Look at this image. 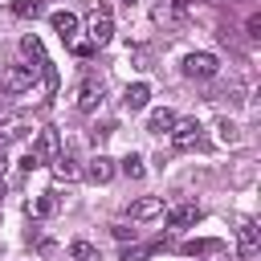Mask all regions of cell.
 Returning a JSON list of instances; mask_svg holds the SVG:
<instances>
[{
  "instance_id": "cell-16",
  "label": "cell",
  "mask_w": 261,
  "mask_h": 261,
  "mask_svg": "<svg viewBox=\"0 0 261 261\" xmlns=\"http://www.w3.org/2000/svg\"><path fill=\"white\" fill-rule=\"evenodd\" d=\"M65 257H69V261H98V249H94L90 241H69Z\"/></svg>"
},
{
  "instance_id": "cell-4",
  "label": "cell",
  "mask_w": 261,
  "mask_h": 261,
  "mask_svg": "<svg viewBox=\"0 0 261 261\" xmlns=\"http://www.w3.org/2000/svg\"><path fill=\"white\" fill-rule=\"evenodd\" d=\"M184 73L192 82H212L220 73V61H216V53H188L184 57Z\"/></svg>"
},
{
  "instance_id": "cell-12",
  "label": "cell",
  "mask_w": 261,
  "mask_h": 261,
  "mask_svg": "<svg viewBox=\"0 0 261 261\" xmlns=\"http://www.w3.org/2000/svg\"><path fill=\"white\" fill-rule=\"evenodd\" d=\"M49 24H53V33H57L65 45H73V41H77V16H73V12H53V16H49Z\"/></svg>"
},
{
  "instance_id": "cell-24",
  "label": "cell",
  "mask_w": 261,
  "mask_h": 261,
  "mask_svg": "<svg viewBox=\"0 0 261 261\" xmlns=\"http://www.w3.org/2000/svg\"><path fill=\"white\" fill-rule=\"evenodd\" d=\"M69 49H73V53H77V57H90V53H94V49H98V45H94V41H82V37H77V41H73V45H69Z\"/></svg>"
},
{
  "instance_id": "cell-19",
  "label": "cell",
  "mask_w": 261,
  "mask_h": 261,
  "mask_svg": "<svg viewBox=\"0 0 261 261\" xmlns=\"http://www.w3.org/2000/svg\"><path fill=\"white\" fill-rule=\"evenodd\" d=\"M220 249H224V241H188L184 245L188 257H204V253H220Z\"/></svg>"
},
{
  "instance_id": "cell-22",
  "label": "cell",
  "mask_w": 261,
  "mask_h": 261,
  "mask_svg": "<svg viewBox=\"0 0 261 261\" xmlns=\"http://www.w3.org/2000/svg\"><path fill=\"white\" fill-rule=\"evenodd\" d=\"M110 232H114V241H122V245L139 237V228H130V224H110Z\"/></svg>"
},
{
  "instance_id": "cell-9",
  "label": "cell",
  "mask_w": 261,
  "mask_h": 261,
  "mask_svg": "<svg viewBox=\"0 0 261 261\" xmlns=\"http://www.w3.org/2000/svg\"><path fill=\"white\" fill-rule=\"evenodd\" d=\"M49 171H53L61 184H69V179H77V175H82V167H77V159H73L69 151H57V155L49 159Z\"/></svg>"
},
{
  "instance_id": "cell-10",
  "label": "cell",
  "mask_w": 261,
  "mask_h": 261,
  "mask_svg": "<svg viewBox=\"0 0 261 261\" xmlns=\"http://www.w3.org/2000/svg\"><path fill=\"white\" fill-rule=\"evenodd\" d=\"M114 171H118V167H114L110 155H94V159L86 163V179H90V184H110Z\"/></svg>"
},
{
  "instance_id": "cell-27",
  "label": "cell",
  "mask_w": 261,
  "mask_h": 261,
  "mask_svg": "<svg viewBox=\"0 0 261 261\" xmlns=\"http://www.w3.org/2000/svg\"><path fill=\"white\" fill-rule=\"evenodd\" d=\"M0 94H4V86H0Z\"/></svg>"
},
{
  "instance_id": "cell-8",
  "label": "cell",
  "mask_w": 261,
  "mask_h": 261,
  "mask_svg": "<svg viewBox=\"0 0 261 261\" xmlns=\"http://www.w3.org/2000/svg\"><path fill=\"white\" fill-rule=\"evenodd\" d=\"M126 216H130V224H147V220H159V216H163V200H159V196H143V200L126 204Z\"/></svg>"
},
{
  "instance_id": "cell-20",
  "label": "cell",
  "mask_w": 261,
  "mask_h": 261,
  "mask_svg": "<svg viewBox=\"0 0 261 261\" xmlns=\"http://www.w3.org/2000/svg\"><path fill=\"white\" fill-rule=\"evenodd\" d=\"M12 12H16V16H24V20H29V16L37 20V16L45 12V0H12Z\"/></svg>"
},
{
  "instance_id": "cell-18",
  "label": "cell",
  "mask_w": 261,
  "mask_h": 261,
  "mask_svg": "<svg viewBox=\"0 0 261 261\" xmlns=\"http://www.w3.org/2000/svg\"><path fill=\"white\" fill-rule=\"evenodd\" d=\"M118 171H122L126 179H143V175H147V167H143V155H126V159L118 163Z\"/></svg>"
},
{
  "instance_id": "cell-5",
  "label": "cell",
  "mask_w": 261,
  "mask_h": 261,
  "mask_svg": "<svg viewBox=\"0 0 261 261\" xmlns=\"http://www.w3.org/2000/svg\"><path fill=\"white\" fill-rule=\"evenodd\" d=\"M102 94H106L102 77L86 73V77H82V86H77V110H82V114H94V110L102 106Z\"/></svg>"
},
{
  "instance_id": "cell-6",
  "label": "cell",
  "mask_w": 261,
  "mask_h": 261,
  "mask_svg": "<svg viewBox=\"0 0 261 261\" xmlns=\"http://www.w3.org/2000/svg\"><path fill=\"white\" fill-rule=\"evenodd\" d=\"M53 155H57V130H37V139H33V147H29L24 167H41V163H49Z\"/></svg>"
},
{
  "instance_id": "cell-13",
  "label": "cell",
  "mask_w": 261,
  "mask_h": 261,
  "mask_svg": "<svg viewBox=\"0 0 261 261\" xmlns=\"http://www.w3.org/2000/svg\"><path fill=\"white\" fill-rule=\"evenodd\" d=\"M147 102H151V86H147V82H135V86H126V94H122V106H126L130 114H135V110H143Z\"/></svg>"
},
{
  "instance_id": "cell-7",
  "label": "cell",
  "mask_w": 261,
  "mask_h": 261,
  "mask_svg": "<svg viewBox=\"0 0 261 261\" xmlns=\"http://www.w3.org/2000/svg\"><path fill=\"white\" fill-rule=\"evenodd\" d=\"M257 249H261V228H257V220H241V228H237V257H241V261H253Z\"/></svg>"
},
{
  "instance_id": "cell-1",
  "label": "cell",
  "mask_w": 261,
  "mask_h": 261,
  "mask_svg": "<svg viewBox=\"0 0 261 261\" xmlns=\"http://www.w3.org/2000/svg\"><path fill=\"white\" fill-rule=\"evenodd\" d=\"M110 37H114V12L106 4H94L86 16V41H94L102 49V45H110Z\"/></svg>"
},
{
  "instance_id": "cell-25",
  "label": "cell",
  "mask_w": 261,
  "mask_h": 261,
  "mask_svg": "<svg viewBox=\"0 0 261 261\" xmlns=\"http://www.w3.org/2000/svg\"><path fill=\"white\" fill-rule=\"evenodd\" d=\"M249 37H261V16H257V12L249 16Z\"/></svg>"
},
{
  "instance_id": "cell-3",
  "label": "cell",
  "mask_w": 261,
  "mask_h": 261,
  "mask_svg": "<svg viewBox=\"0 0 261 261\" xmlns=\"http://www.w3.org/2000/svg\"><path fill=\"white\" fill-rule=\"evenodd\" d=\"M37 73H41V65H8V69L0 73V86H4L8 94H29V90L37 86Z\"/></svg>"
},
{
  "instance_id": "cell-11",
  "label": "cell",
  "mask_w": 261,
  "mask_h": 261,
  "mask_svg": "<svg viewBox=\"0 0 261 261\" xmlns=\"http://www.w3.org/2000/svg\"><path fill=\"white\" fill-rule=\"evenodd\" d=\"M163 216L171 228H192L200 220V204H175V208H163Z\"/></svg>"
},
{
  "instance_id": "cell-23",
  "label": "cell",
  "mask_w": 261,
  "mask_h": 261,
  "mask_svg": "<svg viewBox=\"0 0 261 261\" xmlns=\"http://www.w3.org/2000/svg\"><path fill=\"white\" fill-rule=\"evenodd\" d=\"M147 253H151V249H143V245H135V241H130V249H122V257H118V261H147Z\"/></svg>"
},
{
  "instance_id": "cell-26",
  "label": "cell",
  "mask_w": 261,
  "mask_h": 261,
  "mask_svg": "<svg viewBox=\"0 0 261 261\" xmlns=\"http://www.w3.org/2000/svg\"><path fill=\"white\" fill-rule=\"evenodd\" d=\"M122 4H126V8H130V4H135V0H122Z\"/></svg>"
},
{
  "instance_id": "cell-21",
  "label": "cell",
  "mask_w": 261,
  "mask_h": 261,
  "mask_svg": "<svg viewBox=\"0 0 261 261\" xmlns=\"http://www.w3.org/2000/svg\"><path fill=\"white\" fill-rule=\"evenodd\" d=\"M216 130H220V143H228V147H237V143H241V130H237V122L220 118V126H216Z\"/></svg>"
},
{
  "instance_id": "cell-17",
  "label": "cell",
  "mask_w": 261,
  "mask_h": 261,
  "mask_svg": "<svg viewBox=\"0 0 261 261\" xmlns=\"http://www.w3.org/2000/svg\"><path fill=\"white\" fill-rule=\"evenodd\" d=\"M171 126H175V114H171V110H155V114H151V122H147V130H151V135H167Z\"/></svg>"
},
{
  "instance_id": "cell-14",
  "label": "cell",
  "mask_w": 261,
  "mask_h": 261,
  "mask_svg": "<svg viewBox=\"0 0 261 261\" xmlns=\"http://www.w3.org/2000/svg\"><path fill=\"white\" fill-rule=\"evenodd\" d=\"M24 208H29V216H53V212L61 208V200H57V192H41V196H33Z\"/></svg>"
},
{
  "instance_id": "cell-2",
  "label": "cell",
  "mask_w": 261,
  "mask_h": 261,
  "mask_svg": "<svg viewBox=\"0 0 261 261\" xmlns=\"http://www.w3.org/2000/svg\"><path fill=\"white\" fill-rule=\"evenodd\" d=\"M167 139H171L175 151H200L204 147V126L196 118H175V126L167 130Z\"/></svg>"
},
{
  "instance_id": "cell-15",
  "label": "cell",
  "mask_w": 261,
  "mask_h": 261,
  "mask_svg": "<svg viewBox=\"0 0 261 261\" xmlns=\"http://www.w3.org/2000/svg\"><path fill=\"white\" fill-rule=\"evenodd\" d=\"M20 53H24L29 61H37V65H41V61H49V57H45V45H41V37H37V33H24V37H20Z\"/></svg>"
}]
</instances>
